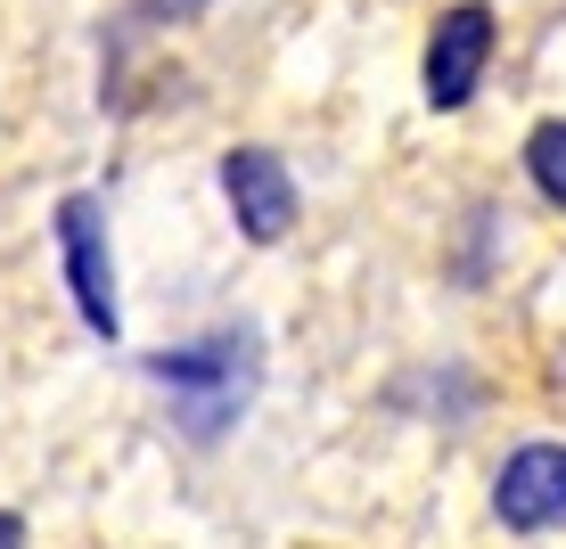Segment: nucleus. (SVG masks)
Masks as SVG:
<instances>
[{"instance_id":"1","label":"nucleus","mask_w":566,"mask_h":549,"mask_svg":"<svg viewBox=\"0 0 566 549\" xmlns=\"http://www.w3.org/2000/svg\"><path fill=\"white\" fill-rule=\"evenodd\" d=\"M148 378L172 386V410H181L189 435H222V426L247 410V394H255V337L222 328V337H206V345L156 352Z\"/></svg>"},{"instance_id":"2","label":"nucleus","mask_w":566,"mask_h":549,"mask_svg":"<svg viewBox=\"0 0 566 549\" xmlns=\"http://www.w3.org/2000/svg\"><path fill=\"white\" fill-rule=\"evenodd\" d=\"M57 246H66V287L74 304H83L91 337H115L124 328V312H115V263H107V222L91 198H66L57 205Z\"/></svg>"},{"instance_id":"3","label":"nucleus","mask_w":566,"mask_h":549,"mask_svg":"<svg viewBox=\"0 0 566 549\" xmlns=\"http://www.w3.org/2000/svg\"><path fill=\"white\" fill-rule=\"evenodd\" d=\"M484 57H493V17L476 9V0H460V9L436 17V33H427V107H468L484 83Z\"/></svg>"},{"instance_id":"4","label":"nucleus","mask_w":566,"mask_h":549,"mask_svg":"<svg viewBox=\"0 0 566 549\" xmlns=\"http://www.w3.org/2000/svg\"><path fill=\"white\" fill-rule=\"evenodd\" d=\"M222 198L239 213V230L255 246L287 239V222H296V181H287V165L271 148H230L222 156Z\"/></svg>"},{"instance_id":"5","label":"nucleus","mask_w":566,"mask_h":549,"mask_svg":"<svg viewBox=\"0 0 566 549\" xmlns=\"http://www.w3.org/2000/svg\"><path fill=\"white\" fill-rule=\"evenodd\" d=\"M493 508H501V525H517V534L566 525V443H525L517 460L501 467Z\"/></svg>"},{"instance_id":"6","label":"nucleus","mask_w":566,"mask_h":549,"mask_svg":"<svg viewBox=\"0 0 566 549\" xmlns=\"http://www.w3.org/2000/svg\"><path fill=\"white\" fill-rule=\"evenodd\" d=\"M525 172H534V189L551 205H566V124H542L534 140H525Z\"/></svg>"},{"instance_id":"7","label":"nucleus","mask_w":566,"mask_h":549,"mask_svg":"<svg viewBox=\"0 0 566 549\" xmlns=\"http://www.w3.org/2000/svg\"><path fill=\"white\" fill-rule=\"evenodd\" d=\"M0 549H25V525H17L9 508H0Z\"/></svg>"}]
</instances>
